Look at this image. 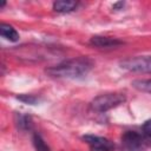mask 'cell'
I'll list each match as a JSON object with an SVG mask.
<instances>
[{
	"instance_id": "cell-3",
	"label": "cell",
	"mask_w": 151,
	"mask_h": 151,
	"mask_svg": "<svg viewBox=\"0 0 151 151\" xmlns=\"http://www.w3.org/2000/svg\"><path fill=\"white\" fill-rule=\"evenodd\" d=\"M120 67L131 72L151 73V55H139L120 61Z\"/></svg>"
},
{
	"instance_id": "cell-10",
	"label": "cell",
	"mask_w": 151,
	"mask_h": 151,
	"mask_svg": "<svg viewBox=\"0 0 151 151\" xmlns=\"http://www.w3.org/2000/svg\"><path fill=\"white\" fill-rule=\"evenodd\" d=\"M132 86L142 92L151 94V79H138L132 81Z\"/></svg>"
},
{
	"instance_id": "cell-12",
	"label": "cell",
	"mask_w": 151,
	"mask_h": 151,
	"mask_svg": "<svg viewBox=\"0 0 151 151\" xmlns=\"http://www.w3.org/2000/svg\"><path fill=\"white\" fill-rule=\"evenodd\" d=\"M19 100L24 101V103H27V104H37V101H39V99L35 97V96H32V94H21V96H18L17 97Z\"/></svg>"
},
{
	"instance_id": "cell-6",
	"label": "cell",
	"mask_w": 151,
	"mask_h": 151,
	"mask_svg": "<svg viewBox=\"0 0 151 151\" xmlns=\"http://www.w3.org/2000/svg\"><path fill=\"white\" fill-rule=\"evenodd\" d=\"M90 44L94 47L99 48H112L117 47L119 45H123L124 42L117 38H111V37H101V35H94L90 39Z\"/></svg>"
},
{
	"instance_id": "cell-13",
	"label": "cell",
	"mask_w": 151,
	"mask_h": 151,
	"mask_svg": "<svg viewBox=\"0 0 151 151\" xmlns=\"http://www.w3.org/2000/svg\"><path fill=\"white\" fill-rule=\"evenodd\" d=\"M142 129H143V132H144V133H145L146 136L151 137V119L146 120V122H145V123L143 124Z\"/></svg>"
},
{
	"instance_id": "cell-8",
	"label": "cell",
	"mask_w": 151,
	"mask_h": 151,
	"mask_svg": "<svg viewBox=\"0 0 151 151\" xmlns=\"http://www.w3.org/2000/svg\"><path fill=\"white\" fill-rule=\"evenodd\" d=\"M0 34L1 37H4L5 39L9 40V41H18L19 40V33L15 31V28H13L11 25L1 22L0 25Z\"/></svg>"
},
{
	"instance_id": "cell-1",
	"label": "cell",
	"mask_w": 151,
	"mask_h": 151,
	"mask_svg": "<svg viewBox=\"0 0 151 151\" xmlns=\"http://www.w3.org/2000/svg\"><path fill=\"white\" fill-rule=\"evenodd\" d=\"M93 67V61L87 57H78L65 60L58 65L48 67L45 72L53 78H80L86 76Z\"/></svg>"
},
{
	"instance_id": "cell-9",
	"label": "cell",
	"mask_w": 151,
	"mask_h": 151,
	"mask_svg": "<svg viewBox=\"0 0 151 151\" xmlns=\"http://www.w3.org/2000/svg\"><path fill=\"white\" fill-rule=\"evenodd\" d=\"M15 122L19 129L21 130H31L32 127V119L27 114H22V113H17L15 116Z\"/></svg>"
},
{
	"instance_id": "cell-2",
	"label": "cell",
	"mask_w": 151,
	"mask_h": 151,
	"mask_svg": "<svg viewBox=\"0 0 151 151\" xmlns=\"http://www.w3.org/2000/svg\"><path fill=\"white\" fill-rule=\"evenodd\" d=\"M126 100L125 94L119 92H109L97 96L91 101V109L96 112H106L113 107L122 105Z\"/></svg>"
},
{
	"instance_id": "cell-14",
	"label": "cell",
	"mask_w": 151,
	"mask_h": 151,
	"mask_svg": "<svg viewBox=\"0 0 151 151\" xmlns=\"http://www.w3.org/2000/svg\"><path fill=\"white\" fill-rule=\"evenodd\" d=\"M124 5H125V2H116L114 5H113V8L114 9H120V7H124Z\"/></svg>"
},
{
	"instance_id": "cell-7",
	"label": "cell",
	"mask_w": 151,
	"mask_h": 151,
	"mask_svg": "<svg viewBox=\"0 0 151 151\" xmlns=\"http://www.w3.org/2000/svg\"><path fill=\"white\" fill-rule=\"evenodd\" d=\"M78 6L77 1H65V0H60V1H54L53 2V9L58 13H70L72 11H74Z\"/></svg>"
},
{
	"instance_id": "cell-11",
	"label": "cell",
	"mask_w": 151,
	"mask_h": 151,
	"mask_svg": "<svg viewBox=\"0 0 151 151\" xmlns=\"http://www.w3.org/2000/svg\"><path fill=\"white\" fill-rule=\"evenodd\" d=\"M32 140H33V144H34V147L37 151H51L48 145L45 143V140L41 138L40 134L34 133L32 137Z\"/></svg>"
},
{
	"instance_id": "cell-5",
	"label": "cell",
	"mask_w": 151,
	"mask_h": 151,
	"mask_svg": "<svg viewBox=\"0 0 151 151\" xmlns=\"http://www.w3.org/2000/svg\"><path fill=\"white\" fill-rule=\"evenodd\" d=\"M83 140L90 146L92 151H113L114 144L110 139L96 134H85Z\"/></svg>"
},
{
	"instance_id": "cell-4",
	"label": "cell",
	"mask_w": 151,
	"mask_h": 151,
	"mask_svg": "<svg viewBox=\"0 0 151 151\" xmlns=\"http://www.w3.org/2000/svg\"><path fill=\"white\" fill-rule=\"evenodd\" d=\"M146 142L144 137L136 131H126L122 136V150L123 151H143Z\"/></svg>"
}]
</instances>
